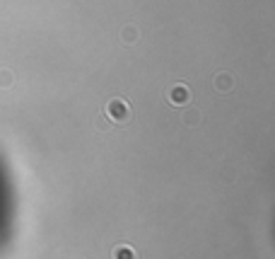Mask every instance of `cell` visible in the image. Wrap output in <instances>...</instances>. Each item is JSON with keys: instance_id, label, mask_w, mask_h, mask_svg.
<instances>
[{"instance_id": "obj_1", "label": "cell", "mask_w": 275, "mask_h": 259, "mask_svg": "<svg viewBox=\"0 0 275 259\" xmlns=\"http://www.w3.org/2000/svg\"><path fill=\"white\" fill-rule=\"evenodd\" d=\"M106 116L111 121H116V124H121V121H128L130 116V107L126 99H111V102L106 104Z\"/></svg>"}, {"instance_id": "obj_2", "label": "cell", "mask_w": 275, "mask_h": 259, "mask_svg": "<svg viewBox=\"0 0 275 259\" xmlns=\"http://www.w3.org/2000/svg\"><path fill=\"white\" fill-rule=\"evenodd\" d=\"M169 102L174 104V107H184V104L191 102V92L186 85H174L172 90H169Z\"/></svg>"}, {"instance_id": "obj_3", "label": "cell", "mask_w": 275, "mask_h": 259, "mask_svg": "<svg viewBox=\"0 0 275 259\" xmlns=\"http://www.w3.org/2000/svg\"><path fill=\"white\" fill-rule=\"evenodd\" d=\"M113 259H135V252L130 250L128 245H119L113 250Z\"/></svg>"}, {"instance_id": "obj_4", "label": "cell", "mask_w": 275, "mask_h": 259, "mask_svg": "<svg viewBox=\"0 0 275 259\" xmlns=\"http://www.w3.org/2000/svg\"><path fill=\"white\" fill-rule=\"evenodd\" d=\"M215 87H217V90H222V92H227V90L232 87V78H230L227 73L217 75V78H215Z\"/></svg>"}, {"instance_id": "obj_5", "label": "cell", "mask_w": 275, "mask_h": 259, "mask_svg": "<svg viewBox=\"0 0 275 259\" xmlns=\"http://www.w3.org/2000/svg\"><path fill=\"white\" fill-rule=\"evenodd\" d=\"M121 39L126 44H133L138 39V29L135 27H126V29H121Z\"/></svg>"}, {"instance_id": "obj_6", "label": "cell", "mask_w": 275, "mask_h": 259, "mask_svg": "<svg viewBox=\"0 0 275 259\" xmlns=\"http://www.w3.org/2000/svg\"><path fill=\"white\" fill-rule=\"evenodd\" d=\"M12 85V73L10 70H0V87H10Z\"/></svg>"}]
</instances>
